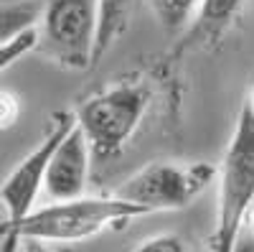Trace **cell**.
Listing matches in <instances>:
<instances>
[{"instance_id": "5bb4252c", "label": "cell", "mask_w": 254, "mask_h": 252, "mask_svg": "<svg viewBox=\"0 0 254 252\" xmlns=\"http://www.w3.org/2000/svg\"><path fill=\"white\" fill-rule=\"evenodd\" d=\"M18 112H20L18 99L8 92H0V130L10 128V125L18 120Z\"/></svg>"}, {"instance_id": "7c38bea8", "label": "cell", "mask_w": 254, "mask_h": 252, "mask_svg": "<svg viewBox=\"0 0 254 252\" xmlns=\"http://www.w3.org/2000/svg\"><path fill=\"white\" fill-rule=\"evenodd\" d=\"M38 46V31L36 28H28L23 33L13 36L8 44L0 46V74H3L8 67H13L18 59H23L28 51H33Z\"/></svg>"}, {"instance_id": "30bf717a", "label": "cell", "mask_w": 254, "mask_h": 252, "mask_svg": "<svg viewBox=\"0 0 254 252\" xmlns=\"http://www.w3.org/2000/svg\"><path fill=\"white\" fill-rule=\"evenodd\" d=\"M44 0H15V3L0 5V46L18 33L38 26Z\"/></svg>"}, {"instance_id": "8992f818", "label": "cell", "mask_w": 254, "mask_h": 252, "mask_svg": "<svg viewBox=\"0 0 254 252\" xmlns=\"http://www.w3.org/2000/svg\"><path fill=\"white\" fill-rule=\"evenodd\" d=\"M71 128H74V115L56 112L51 117L49 133L44 135V140H41L36 148L13 168L10 176L3 181V186H0V204L5 209V222L0 224V235L15 229L33 212L38 191L44 188V178H46V168L51 163V156Z\"/></svg>"}, {"instance_id": "277c9868", "label": "cell", "mask_w": 254, "mask_h": 252, "mask_svg": "<svg viewBox=\"0 0 254 252\" xmlns=\"http://www.w3.org/2000/svg\"><path fill=\"white\" fill-rule=\"evenodd\" d=\"M38 46L66 69L94 67L97 0H44L38 18Z\"/></svg>"}, {"instance_id": "4fadbf2b", "label": "cell", "mask_w": 254, "mask_h": 252, "mask_svg": "<svg viewBox=\"0 0 254 252\" xmlns=\"http://www.w3.org/2000/svg\"><path fill=\"white\" fill-rule=\"evenodd\" d=\"M132 252H188L186 242L178 235H155V237H147L145 242H140Z\"/></svg>"}, {"instance_id": "6da1fadb", "label": "cell", "mask_w": 254, "mask_h": 252, "mask_svg": "<svg viewBox=\"0 0 254 252\" xmlns=\"http://www.w3.org/2000/svg\"><path fill=\"white\" fill-rule=\"evenodd\" d=\"M150 212L120 196H81L54 201L33 212L15 229L0 235V252H18V242H81L102 235L115 224H125Z\"/></svg>"}, {"instance_id": "9c48e42d", "label": "cell", "mask_w": 254, "mask_h": 252, "mask_svg": "<svg viewBox=\"0 0 254 252\" xmlns=\"http://www.w3.org/2000/svg\"><path fill=\"white\" fill-rule=\"evenodd\" d=\"M135 0H97V41H94V59L92 64H99L117 38L125 33L130 23Z\"/></svg>"}, {"instance_id": "2e32d148", "label": "cell", "mask_w": 254, "mask_h": 252, "mask_svg": "<svg viewBox=\"0 0 254 252\" xmlns=\"http://www.w3.org/2000/svg\"><path fill=\"white\" fill-rule=\"evenodd\" d=\"M23 252H49V250L44 247V242H26Z\"/></svg>"}, {"instance_id": "3957f363", "label": "cell", "mask_w": 254, "mask_h": 252, "mask_svg": "<svg viewBox=\"0 0 254 252\" xmlns=\"http://www.w3.org/2000/svg\"><path fill=\"white\" fill-rule=\"evenodd\" d=\"M219 214L211 235V252H231L239 229L254 204V115L242 107L219 168Z\"/></svg>"}, {"instance_id": "ba28073f", "label": "cell", "mask_w": 254, "mask_h": 252, "mask_svg": "<svg viewBox=\"0 0 254 252\" xmlns=\"http://www.w3.org/2000/svg\"><path fill=\"white\" fill-rule=\"evenodd\" d=\"M247 0H201L190 23L176 41V56L190 51H208L216 49L237 26Z\"/></svg>"}, {"instance_id": "8fae6325", "label": "cell", "mask_w": 254, "mask_h": 252, "mask_svg": "<svg viewBox=\"0 0 254 252\" xmlns=\"http://www.w3.org/2000/svg\"><path fill=\"white\" fill-rule=\"evenodd\" d=\"M198 3L201 0H153V10H155L158 23L165 28V33L178 38L190 23Z\"/></svg>"}, {"instance_id": "52a82bcc", "label": "cell", "mask_w": 254, "mask_h": 252, "mask_svg": "<svg viewBox=\"0 0 254 252\" xmlns=\"http://www.w3.org/2000/svg\"><path fill=\"white\" fill-rule=\"evenodd\" d=\"M89 163H92V151L87 145V138L81 135V130L74 122V128L59 143V148L54 151L51 163L46 168L44 188H46L49 199L54 201L81 199L84 191H87Z\"/></svg>"}, {"instance_id": "e0dca14e", "label": "cell", "mask_w": 254, "mask_h": 252, "mask_svg": "<svg viewBox=\"0 0 254 252\" xmlns=\"http://www.w3.org/2000/svg\"><path fill=\"white\" fill-rule=\"evenodd\" d=\"M244 104H247V107L252 110V115H254V84H252V92H249V99H247Z\"/></svg>"}, {"instance_id": "5b68a950", "label": "cell", "mask_w": 254, "mask_h": 252, "mask_svg": "<svg viewBox=\"0 0 254 252\" xmlns=\"http://www.w3.org/2000/svg\"><path fill=\"white\" fill-rule=\"evenodd\" d=\"M216 168L211 163H171L160 161L140 168L127 178L117 194L125 201H132L147 212H171L183 209L193 201L203 188L214 181Z\"/></svg>"}, {"instance_id": "7a4b0ae2", "label": "cell", "mask_w": 254, "mask_h": 252, "mask_svg": "<svg viewBox=\"0 0 254 252\" xmlns=\"http://www.w3.org/2000/svg\"><path fill=\"white\" fill-rule=\"evenodd\" d=\"M147 104L150 89L135 79L104 87L84 99L74 112V122L87 138L92 158L110 161L120 156L142 122Z\"/></svg>"}, {"instance_id": "9a60e30c", "label": "cell", "mask_w": 254, "mask_h": 252, "mask_svg": "<svg viewBox=\"0 0 254 252\" xmlns=\"http://www.w3.org/2000/svg\"><path fill=\"white\" fill-rule=\"evenodd\" d=\"M231 252H254V224L247 219L244 227L239 229L237 235V242H234V250Z\"/></svg>"}]
</instances>
